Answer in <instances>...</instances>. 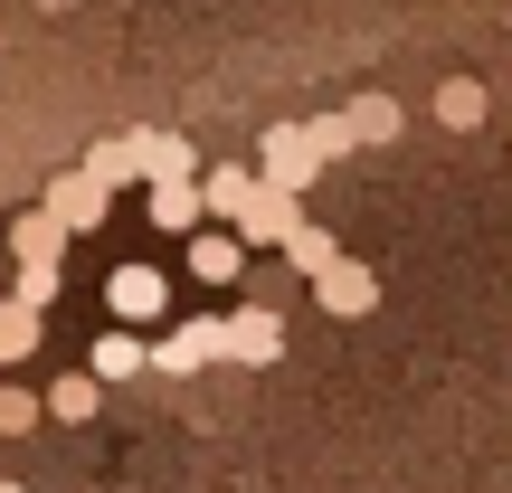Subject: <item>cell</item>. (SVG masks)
<instances>
[{"label":"cell","mask_w":512,"mask_h":493,"mask_svg":"<svg viewBox=\"0 0 512 493\" xmlns=\"http://www.w3.org/2000/svg\"><path fill=\"white\" fill-rule=\"evenodd\" d=\"M38 209H48V219L67 228V238H95V228L114 219V190L95 181V171H57V181H48V200H38Z\"/></svg>","instance_id":"obj_1"},{"label":"cell","mask_w":512,"mask_h":493,"mask_svg":"<svg viewBox=\"0 0 512 493\" xmlns=\"http://www.w3.org/2000/svg\"><path fill=\"white\" fill-rule=\"evenodd\" d=\"M256 171H266V190L304 200V190H313V171H323V152H313V133H304V124H275L266 143H256Z\"/></svg>","instance_id":"obj_2"},{"label":"cell","mask_w":512,"mask_h":493,"mask_svg":"<svg viewBox=\"0 0 512 493\" xmlns=\"http://www.w3.org/2000/svg\"><path fill=\"white\" fill-rule=\"evenodd\" d=\"M209 361H228V323L219 313H190V323H171L162 342H152V370H171V380H181V370H209Z\"/></svg>","instance_id":"obj_3"},{"label":"cell","mask_w":512,"mask_h":493,"mask_svg":"<svg viewBox=\"0 0 512 493\" xmlns=\"http://www.w3.org/2000/svg\"><path fill=\"white\" fill-rule=\"evenodd\" d=\"M105 304H114V323H162L171 313V275L162 266H114V285H105Z\"/></svg>","instance_id":"obj_4"},{"label":"cell","mask_w":512,"mask_h":493,"mask_svg":"<svg viewBox=\"0 0 512 493\" xmlns=\"http://www.w3.org/2000/svg\"><path fill=\"white\" fill-rule=\"evenodd\" d=\"M228 323V361H247V370H266L275 351H285V313L275 304H238V313H219Z\"/></svg>","instance_id":"obj_5"},{"label":"cell","mask_w":512,"mask_h":493,"mask_svg":"<svg viewBox=\"0 0 512 493\" xmlns=\"http://www.w3.org/2000/svg\"><path fill=\"white\" fill-rule=\"evenodd\" d=\"M256 190H266V171H256V162H219V171H200V200H209V219H219L228 238H238V219L256 209Z\"/></svg>","instance_id":"obj_6"},{"label":"cell","mask_w":512,"mask_h":493,"mask_svg":"<svg viewBox=\"0 0 512 493\" xmlns=\"http://www.w3.org/2000/svg\"><path fill=\"white\" fill-rule=\"evenodd\" d=\"M152 228H162V238H200L209 228V200H200V181H152Z\"/></svg>","instance_id":"obj_7"},{"label":"cell","mask_w":512,"mask_h":493,"mask_svg":"<svg viewBox=\"0 0 512 493\" xmlns=\"http://www.w3.org/2000/svg\"><path fill=\"white\" fill-rule=\"evenodd\" d=\"M313 304H323V313H342V323H351V313H370V304H380V275H370L361 256H342V266H332L323 285H313Z\"/></svg>","instance_id":"obj_8"},{"label":"cell","mask_w":512,"mask_h":493,"mask_svg":"<svg viewBox=\"0 0 512 493\" xmlns=\"http://www.w3.org/2000/svg\"><path fill=\"white\" fill-rule=\"evenodd\" d=\"M294 228H304V200H285V190H256V209L238 219V247H285Z\"/></svg>","instance_id":"obj_9"},{"label":"cell","mask_w":512,"mask_h":493,"mask_svg":"<svg viewBox=\"0 0 512 493\" xmlns=\"http://www.w3.org/2000/svg\"><path fill=\"white\" fill-rule=\"evenodd\" d=\"M190 275H200V285H238V275H247V247L228 238V228H200V238H190Z\"/></svg>","instance_id":"obj_10"},{"label":"cell","mask_w":512,"mask_h":493,"mask_svg":"<svg viewBox=\"0 0 512 493\" xmlns=\"http://www.w3.org/2000/svg\"><path fill=\"white\" fill-rule=\"evenodd\" d=\"M285 266L304 275V285H323V275L342 266V247H332V228H313V219H304V228H294V238H285Z\"/></svg>","instance_id":"obj_11"},{"label":"cell","mask_w":512,"mask_h":493,"mask_svg":"<svg viewBox=\"0 0 512 493\" xmlns=\"http://www.w3.org/2000/svg\"><path fill=\"white\" fill-rule=\"evenodd\" d=\"M133 152H143V181H200L181 133H133Z\"/></svg>","instance_id":"obj_12"},{"label":"cell","mask_w":512,"mask_h":493,"mask_svg":"<svg viewBox=\"0 0 512 493\" xmlns=\"http://www.w3.org/2000/svg\"><path fill=\"white\" fill-rule=\"evenodd\" d=\"M133 370H152V342H143V332H124V323H114L105 342H95V380H133Z\"/></svg>","instance_id":"obj_13"},{"label":"cell","mask_w":512,"mask_h":493,"mask_svg":"<svg viewBox=\"0 0 512 493\" xmlns=\"http://www.w3.org/2000/svg\"><path fill=\"white\" fill-rule=\"evenodd\" d=\"M484 105H494V95H484L475 76H446V86H437V124H446V133H475Z\"/></svg>","instance_id":"obj_14"},{"label":"cell","mask_w":512,"mask_h":493,"mask_svg":"<svg viewBox=\"0 0 512 493\" xmlns=\"http://www.w3.org/2000/svg\"><path fill=\"white\" fill-rule=\"evenodd\" d=\"M351 143H399V95H351Z\"/></svg>","instance_id":"obj_15"},{"label":"cell","mask_w":512,"mask_h":493,"mask_svg":"<svg viewBox=\"0 0 512 493\" xmlns=\"http://www.w3.org/2000/svg\"><path fill=\"white\" fill-rule=\"evenodd\" d=\"M10 238H19V266H57V256H67V228H57L48 209H29V219L10 228Z\"/></svg>","instance_id":"obj_16"},{"label":"cell","mask_w":512,"mask_h":493,"mask_svg":"<svg viewBox=\"0 0 512 493\" xmlns=\"http://www.w3.org/2000/svg\"><path fill=\"white\" fill-rule=\"evenodd\" d=\"M95 408H105V380H95V370H76V380L48 389V418H67V427H86Z\"/></svg>","instance_id":"obj_17"},{"label":"cell","mask_w":512,"mask_h":493,"mask_svg":"<svg viewBox=\"0 0 512 493\" xmlns=\"http://www.w3.org/2000/svg\"><path fill=\"white\" fill-rule=\"evenodd\" d=\"M38 351V313L29 304H0V361H29Z\"/></svg>","instance_id":"obj_18"},{"label":"cell","mask_w":512,"mask_h":493,"mask_svg":"<svg viewBox=\"0 0 512 493\" xmlns=\"http://www.w3.org/2000/svg\"><path fill=\"white\" fill-rule=\"evenodd\" d=\"M38 418H48V399H29V389H10V380H0V437H29Z\"/></svg>","instance_id":"obj_19"},{"label":"cell","mask_w":512,"mask_h":493,"mask_svg":"<svg viewBox=\"0 0 512 493\" xmlns=\"http://www.w3.org/2000/svg\"><path fill=\"white\" fill-rule=\"evenodd\" d=\"M10 304L48 313V304H57V266H19V275H10Z\"/></svg>","instance_id":"obj_20"},{"label":"cell","mask_w":512,"mask_h":493,"mask_svg":"<svg viewBox=\"0 0 512 493\" xmlns=\"http://www.w3.org/2000/svg\"><path fill=\"white\" fill-rule=\"evenodd\" d=\"M86 171H95L105 190H114V181H143V152H133V143H105V152H95Z\"/></svg>","instance_id":"obj_21"},{"label":"cell","mask_w":512,"mask_h":493,"mask_svg":"<svg viewBox=\"0 0 512 493\" xmlns=\"http://www.w3.org/2000/svg\"><path fill=\"white\" fill-rule=\"evenodd\" d=\"M313 152H323V162H342V152H351V114H313Z\"/></svg>","instance_id":"obj_22"},{"label":"cell","mask_w":512,"mask_h":493,"mask_svg":"<svg viewBox=\"0 0 512 493\" xmlns=\"http://www.w3.org/2000/svg\"><path fill=\"white\" fill-rule=\"evenodd\" d=\"M0 493H19V484H0Z\"/></svg>","instance_id":"obj_23"}]
</instances>
